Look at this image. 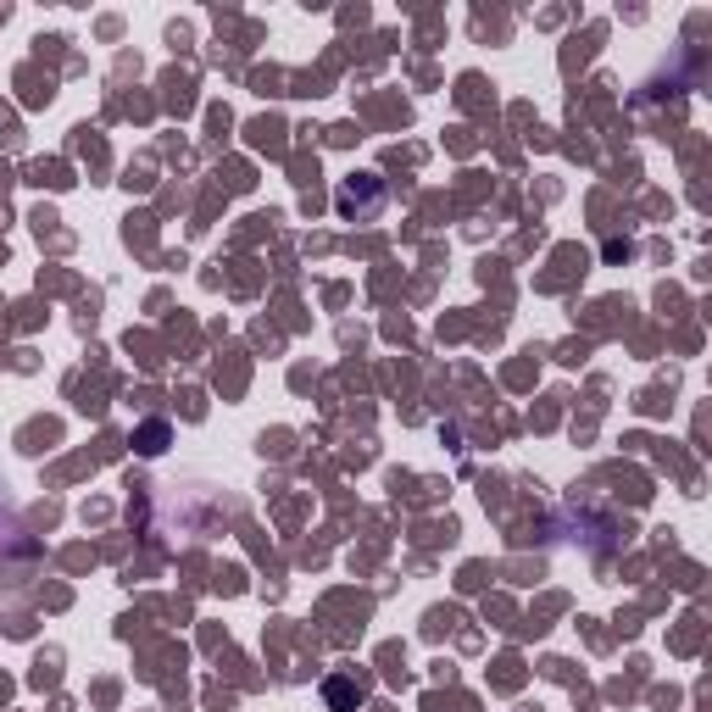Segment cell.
Returning a JSON list of instances; mask_svg holds the SVG:
<instances>
[{
  "label": "cell",
  "mask_w": 712,
  "mask_h": 712,
  "mask_svg": "<svg viewBox=\"0 0 712 712\" xmlns=\"http://www.w3.org/2000/svg\"><path fill=\"white\" fill-rule=\"evenodd\" d=\"M385 207V185L379 178H351V185H340V212L345 218H368V212H379Z\"/></svg>",
  "instance_id": "obj_1"
},
{
  "label": "cell",
  "mask_w": 712,
  "mask_h": 712,
  "mask_svg": "<svg viewBox=\"0 0 712 712\" xmlns=\"http://www.w3.org/2000/svg\"><path fill=\"white\" fill-rule=\"evenodd\" d=\"M134 445H140L145 457H162V452H167V423H145V429L134 434Z\"/></svg>",
  "instance_id": "obj_2"
}]
</instances>
